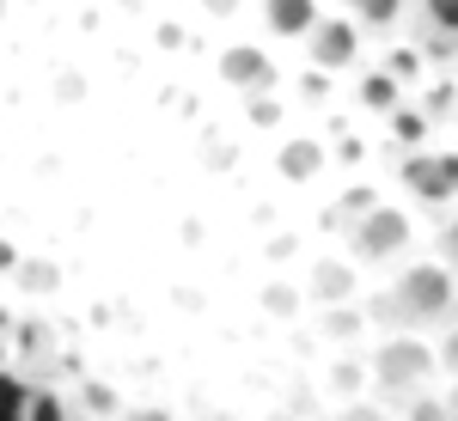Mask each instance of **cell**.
Instances as JSON below:
<instances>
[{"label":"cell","mask_w":458,"mask_h":421,"mask_svg":"<svg viewBox=\"0 0 458 421\" xmlns=\"http://www.w3.org/2000/svg\"><path fill=\"white\" fill-rule=\"evenodd\" d=\"M391 306L410 317V324H440V317L458 306V281H453V263H410Z\"/></svg>","instance_id":"1"},{"label":"cell","mask_w":458,"mask_h":421,"mask_svg":"<svg viewBox=\"0 0 458 421\" xmlns=\"http://www.w3.org/2000/svg\"><path fill=\"white\" fill-rule=\"evenodd\" d=\"M397 177H403V189H416L422 202H458V153H410L403 165H397Z\"/></svg>","instance_id":"2"},{"label":"cell","mask_w":458,"mask_h":421,"mask_svg":"<svg viewBox=\"0 0 458 421\" xmlns=\"http://www.w3.org/2000/svg\"><path fill=\"white\" fill-rule=\"evenodd\" d=\"M434 360H440V354H428L416 336H391L386 349H379V385L416 397V391L428 385V373H434Z\"/></svg>","instance_id":"3"},{"label":"cell","mask_w":458,"mask_h":421,"mask_svg":"<svg viewBox=\"0 0 458 421\" xmlns=\"http://www.w3.org/2000/svg\"><path fill=\"white\" fill-rule=\"evenodd\" d=\"M410 245V214L403 208H367L354 226V257H391Z\"/></svg>","instance_id":"4"},{"label":"cell","mask_w":458,"mask_h":421,"mask_svg":"<svg viewBox=\"0 0 458 421\" xmlns=\"http://www.w3.org/2000/svg\"><path fill=\"white\" fill-rule=\"evenodd\" d=\"M354 49H360V37H354L349 19H318L312 37H306V55L318 68H354Z\"/></svg>","instance_id":"5"},{"label":"cell","mask_w":458,"mask_h":421,"mask_svg":"<svg viewBox=\"0 0 458 421\" xmlns=\"http://www.w3.org/2000/svg\"><path fill=\"white\" fill-rule=\"evenodd\" d=\"M220 80L239 86V92H269V86H276V68H269V55H263L257 43H233V49L220 55Z\"/></svg>","instance_id":"6"},{"label":"cell","mask_w":458,"mask_h":421,"mask_svg":"<svg viewBox=\"0 0 458 421\" xmlns=\"http://www.w3.org/2000/svg\"><path fill=\"white\" fill-rule=\"evenodd\" d=\"M263 19H269L276 37H312L318 0H263Z\"/></svg>","instance_id":"7"},{"label":"cell","mask_w":458,"mask_h":421,"mask_svg":"<svg viewBox=\"0 0 458 421\" xmlns=\"http://www.w3.org/2000/svg\"><path fill=\"white\" fill-rule=\"evenodd\" d=\"M422 19L428 37H434V55H446L458 43V0H422Z\"/></svg>","instance_id":"8"},{"label":"cell","mask_w":458,"mask_h":421,"mask_svg":"<svg viewBox=\"0 0 458 421\" xmlns=\"http://www.w3.org/2000/svg\"><path fill=\"white\" fill-rule=\"evenodd\" d=\"M397 92H403V86H397V73H360V105L367 110H397Z\"/></svg>","instance_id":"9"},{"label":"cell","mask_w":458,"mask_h":421,"mask_svg":"<svg viewBox=\"0 0 458 421\" xmlns=\"http://www.w3.org/2000/svg\"><path fill=\"white\" fill-rule=\"evenodd\" d=\"M318 165H324L318 140H287V147H282V172L287 177H318Z\"/></svg>","instance_id":"10"},{"label":"cell","mask_w":458,"mask_h":421,"mask_svg":"<svg viewBox=\"0 0 458 421\" xmlns=\"http://www.w3.org/2000/svg\"><path fill=\"white\" fill-rule=\"evenodd\" d=\"M354 287V269H343V263H318L312 269V293L318 299H343Z\"/></svg>","instance_id":"11"},{"label":"cell","mask_w":458,"mask_h":421,"mask_svg":"<svg viewBox=\"0 0 458 421\" xmlns=\"http://www.w3.org/2000/svg\"><path fill=\"white\" fill-rule=\"evenodd\" d=\"M391 129H397V140L416 153V147L428 140V116H422V110H403V105H397V110H391Z\"/></svg>","instance_id":"12"},{"label":"cell","mask_w":458,"mask_h":421,"mask_svg":"<svg viewBox=\"0 0 458 421\" xmlns=\"http://www.w3.org/2000/svg\"><path fill=\"white\" fill-rule=\"evenodd\" d=\"M397 13H403V0H354V19H360V25H373V31L397 25Z\"/></svg>","instance_id":"13"},{"label":"cell","mask_w":458,"mask_h":421,"mask_svg":"<svg viewBox=\"0 0 458 421\" xmlns=\"http://www.w3.org/2000/svg\"><path fill=\"white\" fill-rule=\"evenodd\" d=\"M403 421H458V416H453V403H446V397L416 391V397H410V409H403Z\"/></svg>","instance_id":"14"},{"label":"cell","mask_w":458,"mask_h":421,"mask_svg":"<svg viewBox=\"0 0 458 421\" xmlns=\"http://www.w3.org/2000/svg\"><path fill=\"white\" fill-rule=\"evenodd\" d=\"M245 116H250V122H263V129H276V122H282V105H276V98H263V92H250Z\"/></svg>","instance_id":"15"},{"label":"cell","mask_w":458,"mask_h":421,"mask_svg":"<svg viewBox=\"0 0 458 421\" xmlns=\"http://www.w3.org/2000/svg\"><path fill=\"white\" fill-rule=\"evenodd\" d=\"M386 68L397 73V80H416V73H422V62H416L410 49H391V62H386Z\"/></svg>","instance_id":"16"},{"label":"cell","mask_w":458,"mask_h":421,"mask_svg":"<svg viewBox=\"0 0 458 421\" xmlns=\"http://www.w3.org/2000/svg\"><path fill=\"white\" fill-rule=\"evenodd\" d=\"M263 306H269V312H276V317H287V312H293V293H287L282 281H276V287L263 293Z\"/></svg>","instance_id":"17"},{"label":"cell","mask_w":458,"mask_h":421,"mask_svg":"<svg viewBox=\"0 0 458 421\" xmlns=\"http://www.w3.org/2000/svg\"><path fill=\"white\" fill-rule=\"evenodd\" d=\"M440 257H446V263L458 269V214L446 220V232H440Z\"/></svg>","instance_id":"18"},{"label":"cell","mask_w":458,"mask_h":421,"mask_svg":"<svg viewBox=\"0 0 458 421\" xmlns=\"http://www.w3.org/2000/svg\"><path fill=\"white\" fill-rule=\"evenodd\" d=\"M440 366H446V373H458V336H446V342H440Z\"/></svg>","instance_id":"19"},{"label":"cell","mask_w":458,"mask_h":421,"mask_svg":"<svg viewBox=\"0 0 458 421\" xmlns=\"http://www.w3.org/2000/svg\"><path fill=\"white\" fill-rule=\"evenodd\" d=\"M343 421H379V416H373V409H349Z\"/></svg>","instance_id":"20"},{"label":"cell","mask_w":458,"mask_h":421,"mask_svg":"<svg viewBox=\"0 0 458 421\" xmlns=\"http://www.w3.org/2000/svg\"><path fill=\"white\" fill-rule=\"evenodd\" d=\"M233 6H239V0H208V13H233Z\"/></svg>","instance_id":"21"},{"label":"cell","mask_w":458,"mask_h":421,"mask_svg":"<svg viewBox=\"0 0 458 421\" xmlns=\"http://www.w3.org/2000/svg\"><path fill=\"white\" fill-rule=\"evenodd\" d=\"M446 403H453V416H458V373H453V391H446Z\"/></svg>","instance_id":"22"},{"label":"cell","mask_w":458,"mask_h":421,"mask_svg":"<svg viewBox=\"0 0 458 421\" xmlns=\"http://www.w3.org/2000/svg\"><path fill=\"white\" fill-rule=\"evenodd\" d=\"M349 6H354V0H349Z\"/></svg>","instance_id":"23"}]
</instances>
